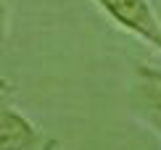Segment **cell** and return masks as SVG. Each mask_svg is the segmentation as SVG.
<instances>
[{
    "mask_svg": "<svg viewBox=\"0 0 161 150\" xmlns=\"http://www.w3.org/2000/svg\"><path fill=\"white\" fill-rule=\"evenodd\" d=\"M130 103L137 119L161 137V69L137 66L130 90Z\"/></svg>",
    "mask_w": 161,
    "mask_h": 150,
    "instance_id": "obj_2",
    "label": "cell"
},
{
    "mask_svg": "<svg viewBox=\"0 0 161 150\" xmlns=\"http://www.w3.org/2000/svg\"><path fill=\"white\" fill-rule=\"evenodd\" d=\"M92 3L116 26L161 53V19L148 0H92Z\"/></svg>",
    "mask_w": 161,
    "mask_h": 150,
    "instance_id": "obj_1",
    "label": "cell"
},
{
    "mask_svg": "<svg viewBox=\"0 0 161 150\" xmlns=\"http://www.w3.org/2000/svg\"><path fill=\"white\" fill-rule=\"evenodd\" d=\"M40 142L42 134L24 113L8 103L0 108V150H37Z\"/></svg>",
    "mask_w": 161,
    "mask_h": 150,
    "instance_id": "obj_3",
    "label": "cell"
}]
</instances>
